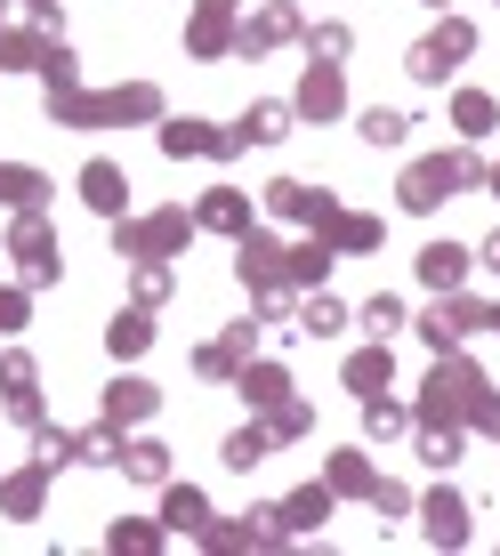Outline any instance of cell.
<instances>
[{
    "mask_svg": "<svg viewBox=\"0 0 500 556\" xmlns=\"http://www.w3.org/2000/svg\"><path fill=\"white\" fill-rule=\"evenodd\" d=\"M186 235H195V218H186V210H162V218L129 226V235H122V251H138V258H153V251H170V242H186Z\"/></svg>",
    "mask_w": 500,
    "mask_h": 556,
    "instance_id": "cell-6",
    "label": "cell"
},
{
    "mask_svg": "<svg viewBox=\"0 0 500 556\" xmlns=\"http://www.w3.org/2000/svg\"><path fill=\"white\" fill-rule=\"evenodd\" d=\"M41 484H49V459H33L25 476H9V484H0V501H9V516H41Z\"/></svg>",
    "mask_w": 500,
    "mask_h": 556,
    "instance_id": "cell-16",
    "label": "cell"
},
{
    "mask_svg": "<svg viewBox=\"0 0 500 556\" xmlns=\"http://www.w3.org/2000/svg\"><path fill=\"white\" fill-rule=\"evenodd\" d=\"M485 169H476V153H436V162H412L403 169V210H436L452 202L460 186H476Z\"/></svg>",
    "mask_w": 500,
    "mask_h": 556,
    "instance_id": "cell-1",
    "label": "cell"
},
{
    "mask_svg": "<svg viewBox=\"0 0 500 556\" xmlns=\"http://www.w3.org/2000/svg\"><path fill=\"white\" fill-rule=\"evenodd\" d=\"M105 348H113V355H146V348H153V323H146V315H113V323H105Z\"/></svg>",
    "mask_w": 500,
    "mask_h": 556,
    "instance_id": "cell-20",
    "label": "cell"
},
{
    "mask_svg": "<svg viewBox=\"0 0 500 556\" xmlns=\"http://www.w3.org/2000/svg\"><path fill=\"white\" fill-rule=\"evenodd\" d=\"M73 459H98V468H122V435H113V419H105V428H89V435H73Z\"/></svg>",
    "mask_w": 500,
    "mask_h": 556,
    "instance_id": "cell-24",
    "label": "cell"
},
{
    "mask_svg": "<svg viewBox=\"0 0 500 556\" xmlns=\"http://www.w3.org/2000/svg\"><path fill=\"white\" fill-rule=\"evenodd\" d=\"M49 194V178H41V169H0V202H16V210H33V202H41Z\"/></svg>",
    "mask_w": 500,
    "mask_h": 556,
    "instance_id": "cell-26",
    "label": "cell"
},
{
    "mask_svg": "<svg viewBox=\"0 0 500 556\" xmlns=\"http://www.w3.org/2000/svg\"><path fill=\"white\" fill-rule=\"evenodd\" d=\"M82 194H89V210H105V218H122V202H129V178L113 162H89L82 169Z\"/></svg>",
    "mask_w": 500,
    "mask_h": 556,
    "instance_id": "cell-9",
    "label": "cell"
},
{
    "mask_svg": "<svg viewBox=\"0 0 500 556\" xmlns=\"http://www.w3.org/2000/svg\"><path fill=\"white\" fill-rule=\"evenodd\" d=\"M372 508H379V516H403V508H412V492H403V484H388V476H379V484H372Z\"/></svg>",
    "mask_w": 500,
    "mask_h": 556,
    "instance_id": "cell-36",
    "label": "cell"
},
{
    "mask_svg": "<svg viewBox=\"0 0 500 556\" xmlns=\"http://www.w3.org/2000/svg\"><path fill=\"white\" fill-rule=\"evenodd\" d=\"M162 146H170V153L186 162V153H235L242 138H218L210 122H170V129H162Z\"/></svg>",
    "mask_w": 500,
    "mask_h": 556,
    "instance_id": "cell-11",
    "label": "cell"
},
{
    "mask_svg": "<svg viewBox=\"0 0 500 556\" xmlns=\"http://www.w3.org/2000/svg\"><path fill=\"white\" fill-rule=\"evenodd\" d=\"M339 105H348V89H339V65H315V73L299 81V113H315V122H323V113H339Z\"/></svg>",
    "mask_w": 500,
    "mask_h": 556,
    "instance_id": "cell-13",
    "label": "cell"
},
{
    "mask_svg": "<svg viewBox=\"0 0 500 556\" xmlns=\"http://www.w3.org/2000/svg\"><path fill=\"white\" fill-rule=\"evenodd\" d=\"M420 459H428V468H452L460 459V428L452 419H428V428H420Z\"/></svg>",
    "mask_w": 500,
    "mask_h": 556,
    "instance_id": "cell-21",
    "label": "cell"
},
{
    "mask_svg": "<svg viewBox=\"0 0 500 556\" xmlns=\"http://www.w3.org/2000/svg\"><path fill=\"white\" fill-rule=\"evenodd\" d=\"M162 525L170 532H210V501H202L195 484H170L162 492Z\"/></svg>",
    "mask_w": 500,
    "mask_h": 556,
    "instance_id": "cell-10",
    "label": "cell"
},
{
    "mask_svg": "<svg viewBox=\"0 0 500 556\" xmlns=\"http://www.w3.org/2000/svg\"><path fill=\"white\" fill-rule=\"evenodd\" d=\"M9 251H16V258H25V282H57V266H65V258H57V242H49V226H41V218H33V210H25V218H16V235H9Z\"/></svg>",
    "mask_w": 500,
    "mask_h": 556,
    "instance_id": "cell-3",
    "label": "cell"
},
{
    "mask_svg": "<svg viewBox=\"0 0 500 556\" xmlns=\"http://www.w3.org/2000/svg\"><path fill=\"white\" fill-rule=\"evenodd\" d=\"M332 484H339V492H363V501H372V484H379V476L363 468L355 452H339V459H332Z\"/></svg>",
    "mask_w": 500,
    "mask_h": 556,
    "instance_id": "cell-29",
    "label": "cell"
},
{
    "mask_svg": "<svg viewBox=\"0 0 500 556\" xmlns=\"http://www.w3.org/2000/svg\"><path fill=\"white\" fill-rule=\"evenodd\" d=\"M452 122L468 129V138H485V129H492V98H485V89H460V98H452Z\"/></svg>",
    "mask_w": 500,
    "mask_h": 556,
    "instance_id": "cell-27",
    "label": "cell"
},
{
    "mask_svg": "<svg viewBox=\"0 0 500 556\" xmlns=\"http://www.w3.org/2000/svg\"><path fill=\"white\" fill-rule=\"evenodd\" d=\"M0 16H9V0H0Z\"/></svg>",
    "mask_w": 500,
    "mask_h": 556,
    "instance_id": "cell-42",
    "label": "cell"
},
{
    "mask_svg": "<svg viewBox=\"0 0 500 556\" xmlns=\"http://www.w3.org/2000/svg\"><path fill=\"white\" fill-rule=\"evenodd\" d=\"M33 56H49L33 33H9V41H0V65H33Z\"/></svg>",
    "mask_w": 500,
    "mask_h": 556,
    "instance_id": "cell-35",
    "label": "cell"
},
{
    "mask_svg": "<svg viewBox=\"0 0 500 556\" xmlns=\"http://www.w3.org/2000/svg\"><path fill=\"white\" fill-rule=\"evenodd\" d=\"M420 532H428L436 548H460V541H468V501H460V492H428V508H420Z\"/></svg>",
    "mask_w": 500,
    "mask_h": 556,
    "instance_id": "cell-4",
    "label": "cell"
},
{
    "mask_svg": "<svg viewBox=\"0 0 500 556\" xmlns=\"http://www.w3.org/2000/svg\"><path fill=\"white\" fill-rule=\"evenodd\" d=\"M162 291H170V266L146 258V266H138V299H162Z\"/></svg>",
    "mask_w": 500,
    "mask_h": 556,
    "instance_id": "cell-37",
    "label": "cell"
},
{
    "mask_svg": "<svg viewBox=\"0 0 500 556\" xmlns=\"http://www.w3.org/2000/svg\"><path fill=\"white\" fill-rule=\"evenodd\" d=\"M323 516H332V492L307 484V492H291V501H283V532H315Z\"/></svg>",
    "mask_w": 500,
    "mask_h": 556,
    "instance_id": "cell-17",
    "label": "cell"
},
{
    "mask_svg": "<svg viewBox=\"0 0 500 556\" xmlns=\"http://www.w3.org/2000/svg\"><path fill=\"white\" fill-rule=\"evenodd\" d=\"M299 331H315V339H332V331H348V306H339V299H323V291H315V299H307V306H299Z\"/></svg>",
    "mask_w": 500,
    "mask_h": 556,
    "instance_id": "cell-23",
    "label": "cell"
},
{
    "mask_svg": "<svg viewBox=\"0 0 500 556\" xmlns=\"http://www.w3.org/2000/svg\"><path fill=\"white\" fill-rule=\"evenodd\" d=\"M0 395L25 428H41V388H33V355H0Z\"/></svg>",
    "mask_w": 500,
    "mask_h": 556,
    "instance_id": "cell-5",
    "label": "cell"
},
{
    "mask_svg": "<svg viewBox=\"0 0 500 556\" xmlns=\"http://www.w3.org/2000/svg\"><path fill=\"white\" fill-rule=\"evenodd\" d=\"M242 395H250V404H283V395H291L283 363H250V371H242Z\"/></svg>",
    "mask_w": 500,
    "mask_h": 556,
    "instance_id": "cell-22",
    "label": "cell"
},
{
    "mask_svg": "<svg viewBox=\"0 0 500 556\" xmlns=\"http://www.w3.org/2000/svg\"><path fill=\"white\" fill-rule=\"evenodd\" d=\"M307 56H323V65H339V56H348V25H315V33H307Z\"/></svg>",
    "mask_w": 500,
    "mask_h": 556,
    "instance_id": "cell-33",
    "label": "cell"
},
{
    "mask_svg": "<svg viewBox=\"0 0 500 556\" xmlns=\"http://www.w3.org/2000/svg\"><path fill=\"white\" fill-rule=\"evenodd\" d=\"M33 459H49V468H57V459H73V435L65 428H33Z\"/></svg>",
    "mask_w": 500,
    "mask_h": 556,
    "instance_id": "cell-34",
    "label": "cell"
},
{
    "mask_svg": "<svg viewBox=\"0 0 500 556\" xmlns=\"http://www.w3.org/2000/svg\"><path fill=\"white\" fill-rule=\"evenodd\" d=\"M388 339H372V348H363V355H348V388L355 395H388Z\"/></svg>",
    "mask_w": 500,
    "mask_h": 556,
    "instance_id": "cell-12",
    "label": "cell"
},
{
    "mask_svg": "<svg viewBox=\"0 0 500 556\" xmlns=\"http://www.w3.org/2000/svg\"><path fill=\"white\" fill-rule=\"evenodd\" d=\"M460 275H468V251H460V242H428V251H420V282H428V291H460Z\"/></svg>",
    "mask_w": 500,
    "mask_h": 556,
    "instance_id": "cell-8",
    "label": "cell"
},
{
    "mask_svg": "<svg viewBox=\"0 0 500 556\" xmlns=\"http://www.w3.org/2000/svg\"><path fill=\"white\" fill-rule=\"evenodd\" d=\"M485 266H492V275H500V235H492V242H485Z\"/></svg>",
    "mask_w": 500,
    "mask_h": 556,
    "instance_id": "cell-39",
    "label": "cell"
},
{
    "mask_svg": "<svg viewBox=\"0 0 500 556\" xmlns=\"http://www.w3.org/2000/svg\"><path fill=\"white\" fill-rule=\"evenodd\" d=\"M468 49H476V33L460 25V16H452L445 33H428V41L412 49V81H445V73H452V65H460V56H468Z\"/></svg>",
    "mask_w": 500,
    "mask_h": 556,
    "instance_id": "cell-2",
    "label": "cell"
},
{
    "mask_svg": "<svg viewBox=\"0 0 500 556\" xmlns=\"http://www.w3.org/2000/svg\"><path fill=\"white\" fill-rule=\"evenodd\" d=\"M476 323H492V315H485V306H468V299H452V291H445V306H436V315L420 323V331H428L436 348H460V339H468Z\"/></svg>",
    "mask_w": 500,
    "mask_h": 556,
    "instance_id": "cell-7",
    "label": "cell"
},
{
    "mask_svg": "<svg viewBox=\"0 0 500 556\" xmlns=\"http://www.w3.org/2000/svg\"><path fill=\"white\" fill-rule=\"evenodd\" d=\"M403 419H412L403 404H388V395H363V428H372V435H403Z\"/></svg>",
    "mask_w": 500,
    "mask_h": 556,
    "instance_id": "cell-28",
    "label": "cell"
},
{
    "mask_svg": "<svg viewBox=\"0 0 500 556\" xmlns=\"http://www.w3.org/2000/svg\"><path fill=\"white\" fill-rule=\"evenodd\" d=\"M363 331H372V339H388V331H403V299H388V291H379L372 306H363Z\"/></svg>",
    "mask_w": 500,
    "mask_h": 556,
    "instance_id": "cell-30",
    "label": "cell"
},
{
    "mask_svg": "<svg viewBox=\"0 0 500 556\" xmlns=\"http://www.w3.org/2000/svg\"><path fill=\"white\" fill-rule=\"evenodd\" d=\"M492 194H500V169H492Z\"/></svg>",
    "mask_w": 500,
    "mask_h": 556,
    "instance_id": "cell-40",
    "label": "cell"
},
{
    "mask_svg": "<svg viewBox=\"0 0 500 556\" xmlns=\"http://www.w3.org/2000/svg\"><path fill=\"white\" fill-rule=\"evenodd\" d=\"M122 468L138 476V484H162V476H170V452H162V444H122Z\"/></svg>",
    "mask_w": 500,
    "mask_h": 556,
    "instance_id": "cell-25",
    "label": "cell"
},
{
    "mask_svg": "<svg viewBox=\"0 0 500 556\" xmlns=\"http://www.w3.org/2000/svg\"><path fill=\"white\" fill-rule=\"evenodd\" d=\"M153 404H162V395H153L146 379H113V388H105V419H113V428H122V419H146Z\"/></svg>",
    "mask_w": 500,
    "mask_h": 556,
    "instance_id": "cell-15",
    "label": "cell"
},
{
    "mask_svg": "<svg viewBox=\"0 0 500 556\" xmlns=\"http://www.w3.org/2000/svg\"><path fill=\"white\" fill-rule=\"evenodd\" d=\"M291 33V9H266L259 25H242V49H266V41H283Z\"/></svg>",
    "mask_w": 500,
    "mask_h": 556,
    "instance_id": "cell-32",
    "label": "cell"
},
{
    "mask_svg": "<svg viewBox=\"0 0 500 556\" xmlns=\"http://www.w3.org/2000/svg\"><path fill=\"white\" fill-rule=\"evenodd\" d=\"M235 138L242 146H283V138H291V105H250Z\"/></svg>",
    "mask_w": 500,
    "mask_h": 556,
    "instance_id": "cell-14",
    "label": "cell"
},
{
    "mask_svg": "<svg viewBox=\"0 0 500 556\" xmlns=\"http://www.w3.org/2000/svg\"><path fill=\"white\" fill-rule=\"evenodd\" d=\"M0 331H25V291H0Z\"/></svg>",
    "mask_w": 500,
    "mask_h": 556,
    "instance_id": "cell-38",
    "label": "cell"
},
{
    "mask_svg": "<svg viewBox=\"0 0 500 556\" xmlns=\"http://www.w3.org/2000/svg\"><path fill=\"white\" fill-rule=\"evenodd\" d=\"M403 138H412V113H396V105L363 113V146H403Z\"/></svg>",
    "mask_w": 500,
    "mask_h": 556,
    "instance_id": "cell-19",
    "label": "cell"
},
{
    "mask_svg": "<svg viewBox=\"0 0 500 556\" xmlns=\"http://www.w3.org/2000/svg\"><path fill=\"white\" fill-rule=\"evenodd\" d=\"M202 226H226V235L242 226V194H235V186H218V194L202 202Z\"/></svg>",
    "mask_w": 500,
    "mask_h": 556,
    "instance_id": "cell-31",
    "label": "cell"
},
{
    "mask_svg": "<svg viewBox=\"0 0 500 556\" xmlns=\"http://www.w3.org/2000/svg\"><path fill=\"white\" fill-rule=\"evenodd\" d=\"M266 452H275V435H266V428H235V435H226V452H218V459H226V468H242V476H250V468H259Z\"/></svg>",
    "mask_w": 500,
    "mask_h": 556,
    "instance_id": "cell-18",
    "label": "cell"
},
{
    "mask_svg": "<svg viewBox=\"0 0 500 556\" xmlns=\"http://www.w3.org/2000/svg\"><path fill=\"white\" fill-rule=\"evenodd\" d=\"M428 9H445V0H428Z\"/></svg>",
    "mask_w": 500,
    "mask_h": 556,
    "instance_id": "cell-41",
    "label": "cell"
}]
</instances>
